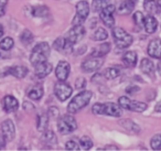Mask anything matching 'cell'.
Returning a JSON list of instances; mask_svg holds the SVG:
<instances>
[{"label": "cell", "mask_w": 161, "mask_h": 151, "mask_svg": "<svg viewBox=\"0 0 161 151\" xmlns=\"http://www.w3.org/2000/svg\"><path fill=\"white\" fill-rule=\"evenodd\" d=\"M93 93L91 91H83L75 96L73 99L67 105V111L69 114H76L80 109H83L85 106H87L88 103L92 99Z\"/></svg>", "instance_id": "obj_1"}, {"label": "cell", "mask_w": 161, "mask_h": 151, "mask_svg": "<svg viewBox=\"0 0 161 151\" xmlns=\"http://www.w3.org/2000/svg\"><path fill=\"white\" fill-rule=\"evenodd\" d=\"M92 111L95 115H107L112 117H120L123 114L120 105H116L115 103H106V104L96 103L93 105Z\"/></svg>", "instance_id": "obj_2"}, {"label": "cell", "mask_w": 161, "mask_h": 151, "mask_svg": "<svg viewBox=\"0 0 161 151\" xmlns=\"http://www.w3.org/2000/svg\"><path fill=\"white\" fill-rule=\"evenodd\" d=\"M50 54V47L47 42H41L39 44H36L33 48L30 55V63L33 66L38 65L39 63L44 62L47 60V56Z\"/></svg>", "instance_id": "obj_3"}, {"label": "cell", "mask_w": 161, "mask_h": 151, "mask_svg": "<svg viewBox=\"0 0 161 151\" xmlns=\"http://www.w3.org/2000/svg\"><path fill=\"white\" fill-rule=\"evenodd\" d=\"M112 34H113V38H114L115 43H116V45L119 49H126V48L130 47L132 41H134V38L127 31H125L123 28L113 27Z\"/></svg>", "instance_id": "obj_4"}, {"label": "cell", "mask_w": 161, "mask_h": 151, "mask_svg": "<svg viewBox=\"0 0 161 151\" xmlns=\"http://www.w3.org/2000/svg\"><path fill=\"white\" fill-rule=\"evenodd\" d=\"M77 128V122L72 115H63L58 120V129L62 135H69Z\"/></svg>", "instance_id": "obj_5"}, {"label": "cell", "mask_w": 161, "mask_h": 151, "mask_svg": "<svg viewBox=\"0 0 161 151\" xmlns=\"http://www.w3.org/2000/svg\"><path fill=\"white\" fill-rule=\"evenodd\" d=\"M118 104L121 108L128 109V110L136 111V113H142L147 109V104L138 102V100H131L127 96H121L118 99Z\"/></svg>", "instance_id": "obj_6"}, {"label": "cell", "mask_w": 161, "mask_h": 151, "mask_svg": "<svg viewBox=\"0 0 161 151\" xmlns=\"http://www.w3.org/2000/svg\"><path fill=\"white\" fill-rule=\"evenodd\" d=\"M72 93H73V89L69 84L65 83V81H58L54 85V94L61 102H65L66 99H69Z\"/></svg>", "instance_id": "obj_7"}, {"label": "cell", "mask_w": 161, "mask_h": 151, "mask_svg": "<svg viewBox=\"0 0 161 151\" xmlns=\"http://www.w3.org/2000/svg\"><path fill=\"white\" fill-rule=\"evenodd\" d=\"M115 11H116V7L114 5H110V3L99 11V18L107 28H113L115 25V19L113 17V14Z\"/></svg>", "instance_id": "obj_8"}, {"label": "cell", "mask_w": 161, "mask_h": 151, "mask_svg": "<svg viewBox=\"0 0 161 151\" xmlns=\"http://www.w3.org/2000/svg\"><path fill=\"white\" fill-rule=\"evenodd\" d=\"M53 48L58 52L69 55L73 52V43L67 38H58L53 43Z\"/></svg>", "instance_id": "obj_9"}, {"label": "cell", "mask_w": 161, "mask_h": 151, "mask_svg": "<svg viewBox=\"0 0 161 151\" xmlns=\"http://www.w3.org/2000/svg\"><path fill=\"white\" fill-rule=\"evenodd\" d=\"M104 64V61L101 60V58H93L91 56V59L85 60L82 63V70L86 73H91V72H95L97 70H99L102 67V65Z\"/></svg>", "instance_id": "obj_10"}, {"label": "cell", "mask_w": 161, "mask_h": 151, "mask_svg": "<svg viewBox=\"0 0 161 151\" xmlns=\"http://www.w3.org/2000/svg\"><path fill=\"white\" fill-rule=\"evenodd\" d=\"M84 34H85V29H84L83 25H73L71 30L67 33V39L71 41L73 44L80 42L82 39L84 38Z\"/></svg>", "instance_id": "obj_11"}, {"label": "cell", "mask_w": 161, "mask_h": 151, "mask_svg": "<svg viewBox=\"0 0 161 151\" xmlns=\"http://www.w3.org/2000/svg\"><path fill=\"white\" fill-rule=\"evenodd\" d=\"M3 108L6 113H14L17 109L19 108V102L16 97H14L12 95H6L5 97L3 98Z\"/></svg>", "instance_id": "obj_12"}, {"label": "cell", "mask_w": 161, "mask_h": 151, "mask_svg": "<svg viewBox=\"0 0 161 151\" xmlns=\"http://www.w3.org/2000/svg\"><path fill=\"white\" fill-rule=\"evenodd\" d=\"M69 72H71V66L65 61H60L58 64L56 65L55 75L58 81H66V78L69 75Z\"/></svg>", "instance_id": "obj_13"}, {"label": "cell", "mask_w": 161, "mask_h": 151, "mask_svg": "<svg viewBox=\"0 0 161 151\" xmlns=\"http://www.w3.org/2000/svg\"><path fill=\"white\" fill-rule=\"evenodd\" d=\"M147 52L149 56L153 59H161V40L160 39H153L149 42L147 48Z\"/></svg>", "instance_id": "obj_14"}, {"label": "cell", "mask_w": 161, "mask_h": 151, "mask_svg": "<svg viewBox=\"0 0 161 151\" xmlns=\"http://www.w3.org/2000/svg\"><path fill=\"white\" fill-rule=\"evenodd\" d=\"M1 131H3V135L6 137L7 141H12L14 139V136H16V129H14V122L10 119H7L1 124Z\"/></svg>", "instance_id": "obj_15"}, {"label": "cell", "mask_w": 161, "mask_h": 151, "mask_svg": "<svg viewBox=\"0 0 161 151\" xmlns=\"http://www.w3.org/2000/svg\"><path fill=\"white\" fill-rule=\"evenodd\" d=\"M36 75L38 76L39 78H44L45 76H47L53 70V66H52L51 63H49L47 61H44V62L39 63L38 65H36Z\"/></svg>", "instance_id": "obj_16"}, {"label": "cell", "mask_w": 161, "mask_h": 151, "mask_svg": "<svg viewBox=\"0 0 161 151\" xmlns=\"http://www.w3.org/2000/svg\"><path fill=\"white\" fill-rule=\"evenodd\" d=\"M110 51V43L106 42V43H101L98 47H95L92 50V53L91 56L93 58H103L106 54H108Z\"/></svg>", "instance_id": "obj_17"}, {"label": "cell", "mask_w": 161, "mask_h": 151, "mask_svg": "<svg viewBox=\"0 0 161 151\" xmlns=\"http://www.w3.org/2000/svg\"><path fill=\"white\" fill-rule=\"evenodd\" d=\"M88 14H90V3L86 0H82V1L77 3V5H76V16L86 20Z\"/></svg>", "instance_id": "obj_18"}, {"label": "cell", "mask_w": 161, "mask_h": 151, "mask_svg": "<svg viewBox=\"0 0 161 151\" xmlns=\"http://www.w3.org/2000/svg\"><path fill=\"white\" fill-rule=\"evenodd\" d=\"M135 8V3L134 0H125L117 8V14H120V16H126V14H129L132 12Z\"/></svg>", "instance_id": "obj_19"}, {"label": "cell", "mask_w": 161, "mask_h": 151, "mask_svg": "<svg viewBox=\"0 0 161 151\" xmlns=\"http://www.w3.org/2000/svg\"><path fill=\"white\" fill-rule=\"evenodd\" d=\"M143 28H145L146 32L149 34L154 33L158 28V21L156 20V18L152 16H147L145 17V22H143Z\"/></svg>", "instance_id": "obj_20"}, {"label": "cell", "mask_w": 161, "mask_h": 151, "mask_svg": "<svg viewBox=\"0 0 161 151\" xmlns=\"http://www.w3.org/2000/svg\"><path fill=\"white\" fill-rule=\"evenodd\" d=\"M28 72L29 71H28L27 67L22 66V65H16V66H12L8 70V74L14 76L16 78H19V80L25 77L27 74H28Z\"/></svg>", "instance_id": "obj_21"}, {"label": "cell", "mask_w": 161, "mask_h": 151, "mask_svg": "<svg viewBox=\"0 0 161 151\" xmlns=\"http://www.w3.org/2000/svg\"><path fill=\"white\" fill-rule=\"evenodd\" d=\"M140 70L142 73L147 74L150 77H154V66L153 63L149 60V59H142L140 63Z\"/></svg>", "instance_id": "obj_22"}, {"label": "cell", "mask_w": 161, "mask_h": 151, "mask_svg": "<svg viewBox=\"0 0 161 151\" xmlns=\"http://www.w3.org/2000/svg\"><path fill=\"white\" fill-rule=\"evenodd\" d=\"M43 94H44V89L41 85H36L32 86L31 88L28 91V97L32 100H39L42 98Z\"/></svg>", "instance_id": "obj_23"}, {"label": "cell", "mask_w": 161, "mask_h": 151, "mask_svg": "<svg viewBox=\"0 0 161 151\" xmlns=\"http://www.w3.org/2000/svg\"><path fill=\"white\" fill-rule=\"evenodd\" d=\"M137 53L134 51H129V52H126L123 56V62L124 64L126 65L127 67H135L137 64Z\"/></svg>", "instance_id": "obj_24"}, {"label": "cell", "mask_w": 161, "mask_h": 151, "mask_svg": "<svg viewBox=\"0 0 161 151\" xmlns=\"http://www.w3.org/2000/svg\"><path fill=\"white\" fill-rule=\"evenodd\" d=\"M42 142L47 146H54V144L58 143V138H56L55 133L51 130H45L43 131V135H42Z\"/></svg>", "instance_id": "obj_25"}, {"label": "cell", "mask_w": 161, "mask_h": 151, "mask_svg": "<svg viewBox=\"0 0 161 151\" xmlns=\"http://www.w3.org/2000/svg\"><path fill=\"white\" fill-rule=\"evenodd\" d=\"M119 125H120L123 128H125L127 131H130V132H135V133H139L140 132V127L136 124L135 121L130 119H123L119 121Z\"/></svg>", "instance_id": "obj_26"}, {"label": "cell", "mask_w": 161, "mask_h": 151, "mask_svg": "<svg viewBox=\"0 0 161 151\" xmlns=\"http://www.w3.org/2000/svg\"><path fill=\"white\" fill-rule=\"evenodd\" d=\"M47 125H49V116L47 114H40L38 116V119H36V128L39 131L43 132V131L47 130Z\"/></svg>", "instance_id": "obj_27"}, {"label": "cell", "mask_w": 161, "mask_h": 151, "mask_svg": "<svg viewBox=\"0 0 161 151\" xmlns=\"http://www.w3.org/2000/svg\"><path fill=\"white\" fill-rule=\"evenodd\" d=\"M145 10L148 12L149 14H158L159 12V6L158 3H156L154 0H145Z\"/></svg>", "instance_id": "obj_28"}, {"label": "cell", "mask_w": 161, "mask_h": 151, "mask_svg": "<svg viewBox=\"0 0 161 151\" xmlns=\"http://www.w3.org/2000/svg\"><path fill=\"white\" fill-rule=\"evenodd\" d=\"M110 3V0H93L92 8L94 11H101Z\"/></svg>", "instance_id": "obj_29"}, {"label": "cell", "mask_w": 161, "mask_h": 151, "mask_svg": "<svg viewBox=\"0 0 161 151\" xmlns=\"http://www.w3.org/2000/svg\"><path fill=\"white\" fill-rule=\"evenodd\" d=\"M49 14V8L47 6H39V7H34L32 10V16L33 17H39V18H42L45 17Z\"/></svg>", "instance_id": "obj_30"}, {"label": "cell", "mask_w": 161, "mask_h": 151, "mask_svg": "<svg viewBox=\"0 0 161 151\" xmlns=\"http://www.w3.org/2000/svg\"><path fill=\"white\" fill-rule=\"evenodd\" d=\"M14 41L12 38L7 36V38L3 39L1 42H0V49L3 50V51H10V50L14 48Z\"/></svg>", "instance_id": "obj_31"}, {"label": "cell", "mask_w": 161, "mask_h": 151, "mask_svg": "<svg viewBox=\"0 0 161 151\" xmlns=\"http://www.w3.org/2000/svg\"><path fill=\"white\" fill-rule=\"evenodd\" d=\"M33 34H32V32L30 31V30H25V31L21 33L20 36V40L21 42L23 43V44L25 45H29L30 43H32V41H33Z\"/></svg>", "instance_id": "obj_32"}, {"label": "cell", "mask_w": 161, "mask_h": 151, "mask_svg": "<svg viewBox=\"0 0 161 151\" xmlns=\"http://www.w3.org/2000/svg\"><path fill=\"white\" fill-rule=\"evenodd\" d=\"M108 38V33L105 29L103 28H98L96 31L94 32V36H93V39L95 41H104Z\"/></svg>", "instance_id": "obj_33"}, {"label": "cell", "mask_w": 161, "mask_h": 151, "mask_svg": "<svg viewBox=\"0 0 161 151\" xmlns=\"http://www.w3.org/2000/svg\"><path fill=\"white\" fill-rule=\"evenodd\" d=\"M120 75V70L118 67H109L105 71V77L107 80H114Z\"/></svg>", "instance_id": "obj_34"}, {"label": "cell", "mask_w": 161, "mask_h": 151, "mask_svg": "<svg viewBox=\"0 0 161 151\" xmlns=\"http://www.w3.org/2000/svg\"><path fill=\"white\" fill-rule=\"evenodd\" d=\"M80 147L83 149V150H90V149L93 147L92 139H91L90 137H86V136L82 137L80 139Z\"/></svg>", "instance_id": "obj_35"}, {"label": "cell", "mask_w": 161, "mask_h": 151, "mask_svg": "<svg viewBox=\"0 0 161 151\" xmlns=\"http://www.w3.org/2000/svg\"><path fill=\"white\" fill-rule=\"evenodd\" d=\"M150 146H151L152 150H161V133L153 136V137L151 138Z\"/></svg>", "instance_id": "obj_36"}, {"label": "cell", "mask_w": 161, "mask_h": 151, "mask_svg": "<svg viewBox=\"0 0 161 151\" xmlns=\"http://www.w3.org/2000/svg\"><path fill=\"white\" fill-rule=\"evenodd\" d=\"M132 19H134V22L136 23V25H138L139 28H142L143 27V22H145V17H143V14H141L140 11L135 12L134 17H132Z\"/></svg>", "instance_id": "obj_37"}, {"label": "cell", "mask_w": 161, "mask_h": 151, "mask_svg": "<svg viewBox=\"0 0 161 151\" xmlns=\"http://www.w3.org/2000/svg\"><path fill=\"white\" fill-rule=\"evenodd\" d=\"M65 149H66V150H80V144L76 143L74 140H69V141H67L66 144H65Z\"/></svg>", "instance_id": "obj_38"}, {"label": "cell", "mask_w": 161, "mask_h": 151, "mask_svg": "<svg viewBox=\"0 0 161 151\" xmlns=\"http://www.w3.org/2000/svg\"><path fill=\"white\" fill-rule=\"evenodd\" d=\"M85 86H86V81H85V78L78 77L77 80L75 81V87L77 89H83Z\"/></svg>", "instance_id": "obj_39"}, {"label": "cell", "mask_w": 161, "mask_h": 151, "mask_svg": "<svg viewBox=\"0 0 161 151\" xmlns=\"http://www.w3.org/2000/svg\"><path fill=\"white\" fill-rule=\"evenodd\" d=\"M58 114H60V111H58V109L56 107H51L49 109V111H47V116L51 118H56L58 116Z\"/></svg>", "instance_id": "obj_40"}, {"label": "cell", "mask_w": 161, "mask_h": 151, "mask_svg": "<svg viewBox=\"0 0 161 151\" xmlns=\"http://www.w3.org/2000/svg\"><path fill=\"white\" fill-rule=\"evenodd\" d=\"M8 0H0V17L5 16L6 12V6H7Z\"/></svg>", "instance_id": "obj_41"}, {"label": "cell", "mask_w": 161, "mask_h": 151, "mask_svg": "<svg viewBox=\"0 0 161 151\" xmlns=\"http://www.w3.org/2000/svg\"><path fill=\"white\" fill-rule=\"evenodd\" d=\"M84 21H85L84 19L80 18L78 16H75L73 19V21H72V23H73V25H83Z\"/></svg>", "instance_id": "obj_42"}, {"label": "cell", "mask_w": 161, "mask_h": 151, "mask_svg": "<svg viewBox=\"0 0 161 151\" xmlns=\"http://www.w3.org/2000/svg\"><path fill=\"white\" fill-rule=\"evenodd\" d=\"M6 142H7V139H6L5 136H3V133H1V135H0V150H3V149H5Z\"/></svg>", "instance_id": "obj_43"}, {"label": "cell", "mask_w": 161, "mask_h": 151, "mask_svg": "<svg viewBox=\"0 0 161 151\" xmlns=\"http://www.w3.org/2000/svg\"><path fill=\"white\" fill-rule=\"evenodd\" d=\"M23 108H25V110L27 111H32L34 110V106L31 104V103H23Z\"/></svg>", "instance_id": "obj_44"}, {"label": "cell", "mask_w": 161, "mask_h": 151, "mask_svg": "<svg viewBox=\"0 0 161 151\" xmlns=\"http://www.w3.org/2000/svg\"><path fill=\"white\" fill-rule=\"evenodd\" d=\"M138 91H139V87L138 86H129V87H127V89H126L127 94L136 93V92H138Z\"/></svg>", "instance_id": "obj_45"}, {"label": "cell", "mask_w": 161, "mask_h": 151, "mask_svg": "<svg viewBox=\"0 0 161 151\" xmlns=\"http://www.w3.org/2000/svg\"><path fill=\"white\" fill-rule=\"evenodd\" d=\"M102 77H103V75H102V74H96V75H94V77L92 78V82L93 83L102 82Z\"/></svg>", "instance_id": "obj_46"}, {"label": "cell", "mask_w": 161, "mask_h": 151, "mask_svg": "<svg viewBox=\"0 0 161 151\" xmlns=\"http://www.w3.org/2000/svg\"><path fill=\"white\" fill-rule=\"evenodd\" d=\"M104 150H119V149L115 146H106V149H104Z\"/></svg>", "instance_id": "obj_47"}, {"label": "cell", "mask_w": 161, "mask_h": 151, "mask_svg": "<svg viewBox=\"0 0 161 151\" xmlns=\"http://www.w3.org/2000/svg\"><path fill=\"white\" fill-rule=\"evenodd\" d=\"M156 111H159V113H161V103H159V104L156 106Z\"/></svg>", "instance_id": "obj_48"}, {"label": "cell", "mask_w": 161, "mask_h": 151, "mask_svg": "<svg viewBox=\"0 0 161 151\" xmlns=\"http://www.w3.org/2000/svg\"><path fill=\"white\" fill-rule=\"evenodd\" d=\"M3 36V27L1 25H0V38Z\"/></svg>", "instance_id": "obj_49"}, {"label": "cell", "mask_w": 161, "mask_h": 151, "mask_svg": "<svg viewBox=\"0 0 161 151\" xmlns=\"http://www.w3.org/2000/svg\"><path fill=\"white\" fill-rule=\"evenodd\" d=\"M158 72H159V74L161 75V61L158 63Z\"/></svg>", "instance_id": "obj_50"}, {"label": "cell", "mask_w": 161, "mask_h": 151, "mask_svg": "<svg viewBox=\"0 0 161 151\" xmlns=\"http://www.w3.org/2000/svg\"><path fill=\"white\" fill-rule=\"evenodd\" d=\"M157 3H158V6H159V7L161 8V0H158V1H157Z\"/></svg>", "instance_id": "obj_51"}]
</instances>
